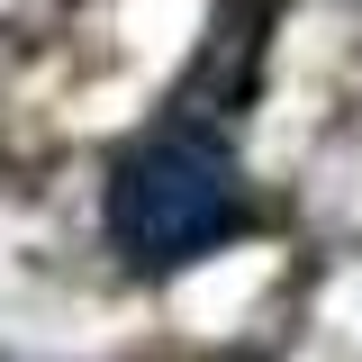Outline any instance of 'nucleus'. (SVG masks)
I'll return each instance as SVG.
<instances>
[{
  "instance_id": "1",
  "label": "nucleus",
  "mask_w": 362,
  "mask_h": 362,
  "mask_svg": "<svg viewBox=\"0 0 362 362\" xmlns=\"http://www.w3.org/2000/svg\"><path fill=\"white\" fill-rule=\"evenodd\" d=\"M100 218H109V245L136 272H190V263H209L218 245H235L254 226V190H245L235 145L218 127L173 118V127L136 136L109 163Z\"/></svg>"
}]
</instances>
